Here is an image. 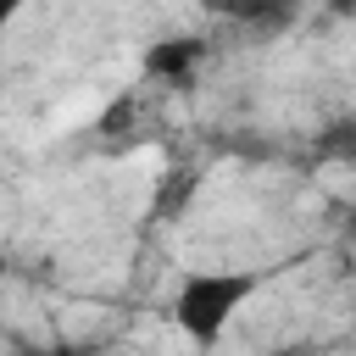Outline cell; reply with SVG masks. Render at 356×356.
I'll list each match as a JSON object with an SVG mask.
<instances>
[{
  "instance_id": "6da1fadb",
  "label": "cell",
  "mask_w": 356,
  "mask_h": 356,
  "mask_svg": "<svg viewBox=\"0 0 356 356\" xmlns=\"http://www.w3.org/2000/svg\"><path fill=\"white\" fill-rule=\"evenodd\" d=\"M273 278V267H200V273H184L178 295H172V323L189 334V345L211 350L222 339V328L245 312V300Z\"/></svg>"
},
{
  "instance_id": "7a4b0ae2",
  "label": "cell",
  "mask_w": 356,
  "mask_h": 356,
  "mask_svg": "<svg viewBox=\"0 0 356 356\" xmlns=\"http://www.w3.org/2000/svg\"><path fill=\"white\" fill-rule=\"evenodd\" d=\"M206 61V39L200 33H167L145 50V72L161 78V83H189L195 67Z\"/></svg>"
},
{
  "instance_id": "3957f363",
  "label": "cell",
  "mask_w": 356,
  "mask_h": 356,
  "mask_svg": "<svg viewBox=\"0 0 356 356\" xmlns=\"http://www.w3.org/2000/svg\"><path fill=\"white\" fill-rule=\"evenodd\" d=\"M300 6L306 0H234V22L239 28H250V33H261V39H273V33H284L295 17H300Z\"/></svg>"
},
{
  "instance_id": "277c9868",
  "label": "cell",
  "mask_w": 356,
  "mask_h": 356,
  "mask_svg": "<svg viewBox=\"0 0 356 356\" xmlns=\"http://www.w3.org/2000/svg\"><path fill=\"white\" fill-rule=\"evenodd\" d=\"M195 189H200V172H195V167H172V172H161V189H156L150 217H156V222H172V217L195 200Z\"/></svg>"
},
{
  "instance_id": "5b68a950",
  "label": "cell",
  "mask_w": 356,
  "mask_h": 356,
  "mask_svg": "<svg viewBox=\"0 0 356 356\" xmlns=\"http://www.w3.org/2000/svg\"><path fill=\"white\" fill-rule=\"evenodd\" d=\"M317 156L328 161H356V117H339L317 134Z\"/></svg>"
},
{
  "instance_id": "8992f818",
  "label": "cell",
  "mask_w": 356,
  "mask_h": 356,
  "mask_svg": "<svg viewBox=\"0 0 356 356\" xmlns=\"http://www.w3.org/2000/svg\"><path fill=\"white\" fill-rule=\"evenodd\" d=\"M39 356H95V350H78V345H56V350H39Z\"/></svg>"
},
{
  "instance_id": "52a82bcc",
  "label": "cell",
  "mask_w": 356,
  "mask_h": 356,
  "mask_svg": "<svg viewBox=\"0 0 356 356\" xmlns=\"http://www.w3.org/2000/svg\"><path fill=\"white\" fill-rule=\"evenodd\" d=\"M195 6H206V11H222V17L234 11V0H195Z\"/></svg>"
},
{
  "instance_id": "ba28073f",
  "label": "cell",
  "mask_w": 356,
  "mask_h": 356,
  "mask_svg": "<svg viewBox=\"0 0 356 356\" xmlns=\"http://www.w3.org/2000/svg\"><path fill=\"white\" fill-rule=\"evenodd\" d=\"M345 239H350V245H356V206H350V211H345Z\"/></svg>"
},
{
  "instance_id": "9c48e42d",
  "label": "cell",
  "mask_w": 356,
  "mask_h": 356,
  "mask_svg": "<svg viewBox=\"0 0 356 356\" xmlns=\"http://www.w3.org/2000/svg\"><path fill=\"white\" fill-rule=\"evenodd\" d=\"M22 6H28V0H6V17H17V11H22Z\"/></svg>"
}]
</instances>
